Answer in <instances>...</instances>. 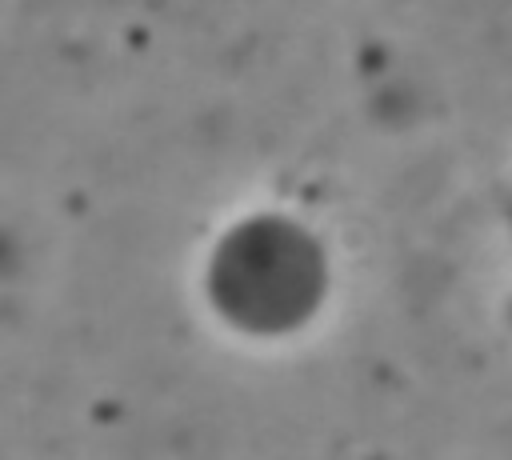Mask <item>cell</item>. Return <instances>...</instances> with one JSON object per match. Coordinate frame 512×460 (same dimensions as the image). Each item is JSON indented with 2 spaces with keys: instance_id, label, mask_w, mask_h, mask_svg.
I'll use <instances>...</instances> for the list:
<instances>
[{
  "instance_id": "6da1fadb",
  "label": "cell",
  "mask_w": 512,
  "mask_h": 460,
  "mask_svg": "<svg viewBox=\"0 0 512 460\" xmlns=\"http://www.w3.org/2000/svg\"><path fill=\"white\" fill-rule=\"evenodd\" d=\"M212 288L228 320L260 332L284 328L308 312L320 288L316 252L284 224H252L220 248Z\"/></svg>"
}]
</instances>
